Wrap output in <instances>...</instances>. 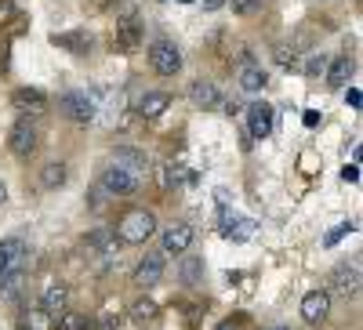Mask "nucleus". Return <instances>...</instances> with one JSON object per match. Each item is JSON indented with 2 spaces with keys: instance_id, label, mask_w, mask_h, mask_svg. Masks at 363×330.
Instances as JSON below:
<instances>
[{
  "instance_id": "nucleus-1",
  "label": "nucleus",
  "mask_w": 363,
  "mask_h": 330,
  "mask_svg": "<svg viewBox=\"0 0 363 330\" xmlns=\"http://www.w3.org/2000/svg\"><path fill=\"white\" fill-rule=\"evenodd\" d=\"M113 232H116L120 244H145V239L157 232V215L145 211V207H131V211L120 215Z\"/></svg>"
},
{
  "instance_id": "nucleus-2",
  "label": "nucleus",
  "mask_w": 363,
  "mask_h": 330,
  "mask_svg": "<svg viewBox=\"0 0 363 330\" xmlns=\"http://www.w3.org/2000/svg\"><path fill=\"white\" fill-rule=\"evenodd\" d=\"M149 66H153V73H160V76H174L178 69H182V51H178V44L174 40H153L149 44Z\"/></svg>"
},
{
  "instance_id": "nucleus-3",
  "label": "nucleus",
  "mask_w": 363,
  "mask_h": 330,
  "mask_svg": "<svg viewBox=\"0 0 363 330\" xmlns=\"http://www.w3.org/2000/svg\"><path fill=\"white\" fill-rule=\"evenodd\" d=\"M359 265L356 261H338L335 268H330V276H327V287L342 294V297H356L359 294Z\"/></svg>"
},
{
  "instance_id": "nucleus-4",
  "label": "nucleus",
  "mask_w": 363,
  "mask_h": 330,
  "mask_svg": "<svg viewBox=\"0 0 363 330\" xmlns=\"http://www.w3.org/2000/svg\"><path fill=\"white\" fill-rule=\"evenodd\" d=\"M8 145H11V153L15 157H33L37 153V145H40V131L29 124V120H18V124L11 127V135H8Z\"/></svg>"
},
{
  "instance_id": "nucleus-5",
  "label": "nucleus",
  "mask_w": 363,
  "mask_h": 330,
  "mask_svg": "<svg viewBox=\"0 0 363 330\" xmlns=\"http://www.w3.org/2000/svg\"><path fill=\"white\" fill-rule=\"evenodd\" d=\"M58 109L69 120H77V124H91V120H95V102L87 98V91H66L58 98Z\"/></svg>"
},
{
  "instance_id": "nucleus-6",
  "label": "nucleus",
  "mask_w": 363,
  "mask_h": 330,
  "mask_svg": "<svg viewBox=\"0 0 363 330\" xmlns=\"http://www.w3.org/2000/svg\"><path fill=\"white\" fill-rule=\"evenodd\" d=\"M272 116H277V109H272L269 102H255V106H247V131H251V138H269L272 135Z\"/></svg>"
},
{
  "instance_id": "nucleus-7",
  "label": "nucleus",
  "mask_w": 363,
  "mask_h": 330,
  "mask_svg": "<svg viewBox=\"0 0 363 330\" xmlns=\"http://www.w3.org/2000/svg\"><path fill=\"white\" fill-rule=\"evenodd\" d=\"M301 316H306V323H313V326L327 323V316H330V294L327 290H309L306 297H301Z\"/></svg>"
},
{
  "instance_id": "nucleus-8",
  "label": "nucleus",
  "mask_w": 363,
  "mask_h": 330,
  "mask_svg": "<svg viewBox=\"0 0 363 330\" xmlns=\"http://www.w3.org/2000/svg\"><path fill=\"white\" fill-rule=\"evenodd\" d=\"M113 167H120V171H128L131 178H138V174L149 171V157L138 153V149H131V145H116L113 149Z\"/></svg>"
},
{
  "instance_id": "nucleus-9",
  "label": "nucleus",
  "mask_w": 363,
  "mask_h": 330,
  "mask_svg": "<svg viewBox=\"0 0 363 330\" xmlns=\"http://www.w3.org/2000/svg\"><path fill=\"white\" fill-rule=\"evenodd\" d=\"M164 254H186L189 251V244H193V225H186V222H171L167 229H164Z\"/></svg>"
},
{
  "instance_id": "nucleus-10",
  "label": "nucleus",
  "mask_w": 363,
  "mask_h": 330,
  "mask_svg": "<svg viewBox=\"0 0 363 330\" xmlns=\"http://www.w3.org/2000/svg\"><path fill=\"white\" fill-rule=\"evenodd\" d=\"M164 280V254H145L135 268V287L149 290V287H157Z\"/></svg>"
},
{
  "instance_id": "nucleus-11",
  "label": "nucleus",
  "mask_w": 363,
  "mask_h": 330,
  "mask_svg": "<svg viewBox=\"0 0 363 330\" xmlns=\"http://www.w3.org/2000/svg\"><path fill=\"white\" fill-rule=\"evenodd\" d=\"M135 189H138V178H131L128 171L109 167V171L102 174V193H109V196H131Z\"/></svg>"
},
{
  "instance_id": "nucleus-12",
  "label": "nucleus",
  "mask_w": 363,
  "mask_h": 330,
  "mask_svg": "<svg viewBox=\"0 0 363 330\" xmlns=\"http://www.w3.org/2000/svg\"><path fill=\"white\" fill-rule=\"evenodd\" d=\"M40 309H44L51 319H58L62 312H69V287H62V283L44 287V294H40Z\"/></svg>"
},
{
  "instance_id": "nucleus-13",
  "label": "nucleus",
  "mask_w": 363,
  "mask_h": 330,
  "mask_svg": "<svg viewBox=\"0 0 363 330\" xmlns=\"http://www.w3.org/2000/svg\"><path fill=\"white\" fill-rule=\"evenodd\" d=\"M87 247L95 251L99 261H113V258H116V247H120V239H116L113 229H95V232L87 236Z\"/></svg>"
},
{
  "instance_id": "nucleus-14",
  "label": "nucleus",
  "mask_w": 363,
  "mask_h": 330,
  "mask_svg": "<svg viewBox=\"0 0 363 330\" xmlns=\"http://www.w3.org/2000/svg\"><path fill=\"white\" fill-rule=\"evenodd\" d=\"M22 258H26V239L22 236H4V239H0V273L18 268Z\"/></svg>"
},
{
  "instance_id": "nucleus-15",
  "label": "nucleus",
  "mask_w": 363,
  "mask_h": 330,
  "mask_svg": "<svg viewBox=\"0 0 363 330\" xmlns=\"http://www.w3.org/2000/svg\"><path fill=\"white\" fill-rule=\"evenodd\" d=\"M189 98H193V106H200V109H215V106L222 102L215 80H193V84H189Z\"/></svg>"
},
{
  "instance_id": "nucleus-16",
  "label": "nucleus",
  "mask_w": 363,
  "mask_h": 330,
  "mask_svg": "<svg viewBox=\"0 0 363 330\" xmlns=\"http://www.w3.org/2000/svg\"><path fill=\"white\" fill-rule=\"evenodd\" d=\"M356 73V62L349 55H338V58H330V66H327V84L330 87H345Z\"/></svg>"
},
{
  "instance_id": "nucleus-17",
  "label": "nucleus",
  "mask_w": 363,
  "mask_h": 330,
  "mask_svg": "<svg viewBox=\"0 0 363 330\" xmlns=\"http://www.w3.org/2000/svg\"><path fill=\"white\" fill-rule=\"evenodd\" d=\"M167 109H171V95L167 91H145L138 98V116H145V120H153V116H160Z\"/></svg>"
},
{
  "instance_id": "nucleus-18",
  "label": "nucleus",
  "mask_w": 363,
  "mask_h": 330,
  "mask_svg": "<svg viewBox=\"0 0 363 330\" xmlns=\"http://www.w3.org/2000/svg\"><path fill=\"white\" fill-rule=\"evenodd\" d=\"M22 287H26V268L18 265V268H8V273H0V297H18L22 294Z\"/></svg>"
},
{
  "instance_id": "nucleus-19",
  "label": "nucleus",
  "mask_w": 363,
  "mask_h": 330,
  "mask_svg": "<svg viewBox=\"0 0 363 330\" xmlns=\"http://www.w3.org/2000/svg\"><path fill=\"white\" fill-rule=\"evenodd\" d=\"M265 84H269V73L262 66H244V69H240V87H244L247 95H258Z\"/></svg>"
},
{
  "instance_id": "nucleus-20",
  "label": "nucleus",
  "mask_w": 363,
  "mask_h": 330,
  "mask_svg": "<svg viewBox=\"0 0 363 330\" xmlns=\"http://www.w3.org/2000/svg\"><path fill=\"white\" fill-rule=\"evenodd\" d=\"M11 102H15L18 109H26V113H33V116L48 109V98H44L40 91H29V87H22V91H15V95H11Z\"/></svg>"
},
{
  "instance_id": "nucleus-21",
  "label": "nucleus",
  "mask_w": 363,
  "mask_h": 330,
  "mask_svg": "<svg viewBox=\"0 0 363 330\" xmlns=\"http://www.w3.org/2000/svg\"><path fill=\"white\" fill-rule=\"evenodd\" d=\"M66 164H58V160H51V164H44L40 167V186L44 189H62L66 186Z\"/></svg>"
},
{
  "instance_id": "nucleus-22",
  "label": "nucleus",
  "mask_w": 363,
  "mask_h": 330,
  "mask_svg": "<svg viewBox=\"0 0 363 330\" xmlns=\"http://www.w3.org/2000/svg\"><path fill=\"white\" fill-rule=\"evenodd\" d=\"M138 40H142V25H138L135 18H128V22H120V25H116V47L131 51Z\"/></svg>"
},
{
  "instance_id": "nucleus-23",
  "label": "nucleus",
  "mask_w": 363,
  "mask_h": 330,
  "mask_svg": "<svg viewBox=\"0 0 363 330\" xmlns=\"http://www.w3.org/2000/svg\"><path fill=\"white\" fill-rule=\"evenodd\" d=\"M18 323H22V330H55V319H51L40 305H37V309H26Z\"/></svg>"
},
{
  "instance_id": "nucleus-24",
  "label": "nucleus",
  "mask_w": 363,
  "mask_h": 330,
  "mask_svg": "<svg viewBox=\"0 0 363 330\" xmlns=\"http://www.w3.org/2000/svg\"><path fill=\"white\" fill-rule=\"evenodd\" d=\"M157 312H160V309H157L153 297H138V302L131 305V312H128V316H131L135 323H149V319H157Z\"/></svg>"
},
{
  "instance_id": "nucleus-25",
  "label": "nucleus",
  "mask_w": 363,
  "mask_h": 330,
  "mask_svg": "<svg viewBox=\"0 0 363 330\" xmlns=\"http://www.w3.org/2000/svg\"><path fill=\"white\" fill-rule=\"evenodd\" d=\"M182 280H186L189 287H196L203 280V258H182Z\"/></svg>"
},
{
  "instance_id": "nucleus-26",
  "label": "nucleus",
  "mask_w": 363,
  "mask_h": 330,
  "mask_svg": "<svg viewBox=\"0 0 363 330\" xmlns=\"http://www.w3.org/2000/svg\"><path fill=\"white\" fill-rule=\"evenodd\" d=\"M55 330H91V319L84 312H62L55 319Z\"/></svg>"
},
{
  "instance_id": "nucleus-27",
  "label": "nucleus",
  "mask_w": 363,
  "mask_h": 330,
  "mask_svg": "<svg viewBox=\"0 0 363 330\" xmlns=\"http://www.w3.org/2000/svg\"><path fill=\"white\" fill-rule=\"evenodd\" d=\"M51 44H58V47H69V51H87L91 47V37L87 33H62V37H51Z\"/></svg>"
},
{
  "instance_id": "nucleus-28",
  "label": "nucleus",
  "mask_w": 363,
  "mask_h": 330,
  "mask_svg": "<svg viewBox=\"0 0 363 330\" xmlns=\"http://www.w3.org/2000/svg\"><path fill=\"white\" fill-rule=\"evenodd\" d=\"M277 62H280L284 69H298V51L287 47V44H280V47H277Z\"/></svg>"
},
{
  "instance_id": "nucleus-29",
  "label": "nucleus",
  "mask_w": 363,
  "mask_h": 330,
  "mask_svg": "<svg viewBox=\"0 0 363 330\" xmlns=\"http://www.w3.org/2000/svg\"><path fill=\"white\" fill-rule=\"evenodd\" d=\"M352 229H356L352 222H342V225H335V229H330V232L323 236V247H335V244H338V239H342V236H349Z\"/></svg>"
},
{
  "instance_id": "nucleus-30",
  "label": "nucleus",
  "mask_w": 363,
  "mask_h": 330,
  "mask_svg": "<svg viewBox=\"0 0 363 330\" xmlns=\"http://www.w3.org/2000/svg\"><path fill=\"white\" fill-rule=\"evenodd\" d=\"M225 4L236 11V15H255L262 8V0H225Z\"/></svg>"
},
{
  "instance_id": "nucleus-31",
  "label": "nucleus",
  "mask_w": 363,
  "mask_h": 330,
  "mask_svg": "<svg viewBox=\"0 0 363 330\" xmlns=\"http://www.w3.org/2000/svg\"><path fill=\"white\" fill-rule=\"evenodd\" d=\"M327 66H330V58H327V55H313L306 69H309L313 76H320V73H327Z\"/></svg>"
},
{
  "instance_id": "nucleus-32",
  "label": "nucleus",
  "mask_w": 363,
  "mask_h": 330,
  "mask_svg": "<svg viewBox=\"0 0 363 330\" xmlns=\"http://www.w3.org/2000/svg\"><path fill=\"white\" fill-rule=\"evenodd\" d=\"M116 323H120V319H116V316H109V312H106V316H102V319H99V323H95V330H116Z\"/></svg>"
},
{
  "instance_id": "nucleus-33",
  "label": "nucleus",
  "mask_w": 363,
  "mask_h": 330,
  "mask_svg": "<svg viewBox=\"0 0 363 330\" xmlns=\"http://www.w3.org/2000/svg\"><path fill=\"white\" fill-rule=\"evenodd\" d=\"M342 178H345V182H359V167H356V164H352V167H345V171H342Z\"/></svg>"
},
{
  "instance_id": "nucleus-34",
  "label": "nucleus",
  "mask_w": 363,
  "mask_h": 330,
  "mask_svg": "<svg viewBox=\"0 0 363 330\" xmlns=\"http://www.w3.org/2000/svg\"><path fill=\"white\" fill-rule=\"evenodd\" d=\"M345 98H349V106H359V102H363V98H359V91H356V87H352V91H349Z\"/></svg>"
},
{
  "instance_id": "nucleus-35",
  "label": "nucleus",
  "mask_w": 363,
  "mask_h": 330,
  "mask_svg": "<svg viewBox=\"0 0 363 330\" xmlns=\"http://www.w3.org/2000/svg\"><path fill=\"white\" fill-rule=\"evenodd\" d=\"M215 330H240V323H233V319H229V323H218Z\"/></svg>"
},
{
  "instance_id": "nucleus-36",
  "label": "nucleus",
  "mask_w": 363,
  "mask_h": 330,
  "mask_svg": "<svg viewBox=\"0 0 363 330\" xmlns=\"http://www.w3.org/2000/svg\"><path fill=\"white\" fill-rule=\"evenodd\" d=\"M222 4H225V0H207L203 8H207V11H215V8H222Z\"/></svg>"
},
{
  "instance_id": "nucleus-37",
  "label": "nucleus",
  "mask_w": 363,
  "mask_h": 330,
  "mask_svg": "<svg viewBox=\"0 0 363 330\" xmlns=\"http://www.w3.org/2000/svg\"><path fill=\"white\" fill-rule=\"evenodd\" d=\"M4 200H8V186L0 182V207H4Z\"/></svg>"
},
{
  "instance_id": "nucleus-38",
  "label": "nucleus",
  "mask_w": 363,
  "mask_h": 330,
  "mask_svg": "<svg viewBox=\"0 0 363 330\" xmlns=\"http://www.w3.org/2000/svg\"><path fill=\"white\" fill-rule=\"evenodd\" d=\"M272 330H287V326H272Z\"/></svg>"
}]
</instances>
